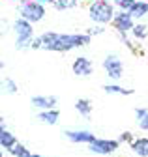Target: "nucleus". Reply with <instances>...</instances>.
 I'll return each mask as SVG.
<instances>
[{
    "instance_id": "nucleus-1",
    "label": "nucleus",
    "mask_w": 148,
    "mask_h": 157,
    "mask_svg": "<svg viewBox=\"0 0 148 157\" xmlns=\"http://www.w3.org/2000/svg\"><path fill=\"white\" fill-rule=\"evenodd\" d=\"M41 43H43V51H51V52H68L79 47H86L92 41V36H88L86 32L81 34H60V32H43L41 36Z\"/></svg>"
},
{
    "instance_id": "nucleus-2",
    "label": "nucleus",
    "mask_w": 148,
    "mask_h": 157,
    "mask_svg": "<svg viewBox=\"0 0 148 157\" xmlns=\"http://www.w3.org/2000/svg\"><path fill=\"white\" fill-rule=\"evenodd\" d=\"M115 4L109 2V0H92L90 6H88V17L94 21L96 25H111L113 19L116 15L115 11Z\"/></svg>"
},
{
    "instance_id": "nucleus-3",
    "label": "nucleus",
    "mask_w": 148,
    "mask_h": 157,
    "mask_svg": "<svg viewBox=\"0 0 148 157\" xmlns=\"http://www.w3.org/2000/svg\"><path fill=\"white\" fill-rule=\"evenodd\" d=\"M13 34H15V47L23 51V49H32L34 41V23L26 21V19L19 17L13 21Z\"/></svg>"
},
{
    "instance_id": "nucleus-4",
    "label": "nucleus",
    "mask_w": 148,
    "mask_h": 157,
    "mask_svg": "<svg viewBox=\"0 0 148 157\" xmlns=\"http://www.w3.org/2000/svg\"><path fill=\"white\" fill-rule=\"evenodd\" d=\"M19 17L26 19L30 23H40L45 17V4L38 2V0H21Z\"/></svg>"
},
{
    "instance_id": "nucleus-5",
    "label": "nucleus",
    "mask_w": 148,
    "mask_h": 157,
    "mask_svg": "<svg viewBox=\"0 0 148 157\" xmlns=\"http://www.w3.org/2000/svg\"><path fill=\"white\" fill-rule=\"evenodd\" d=\"M101 66H103V69H105V73H107V77L111 78V81L118 82L124 77V64H122L118 54H107L103 58Z\"/></svg>"
},
{
    "instance_id": "nucleus-6",
    "label": "nucleus",
    "mask_w": 148,
    "mask_h": 157,
    "mask_svg": "<svg viewBox=\"0 0 148 157\" xmlns=\"http://www.w3.org/2000/svg\"><path fill=\"white\" fill-rule=\"evenodd\" d=\"M120 148V140L118 139H96L94 142L88 144V150L92 153H98V155H111L115 153Z\"/></svg>"
},
{
    "instance_id": "nucleus-7",
    "label": "nucleus",
    "mask_w": 148,
    "mask_h": 157,
    "mask_svg": "<svg viewBox=\"0 0 148 157\" xmlns=\"http://www.w3.org/2000/svg\"><path fill=\"white\" fill-rule=\"evenodd\" d=\"M111 26L116 30V34H129V32L133 30V26H135V19L131 17L129 11L118 10L116 15H115V19H113V23H111Z\"/></svg>"
},
{
    "instance_id": "nucleus-8",
    "label": "nucleus",
    "mask_w": 148,
    "mask_h": 157,
    "mask_svg": "<svg viewBox=\"0 0 148 157\" xmlns=\"http://www.w3.org/2000/svg\"><path fill=\"white\" fill-rule=\"evenodd\" d=\"M64 135H66V139L69 142H73V144H90V142H94L98 139V136L92 131H88V129H66Z\"/></svg>"
},
{
    "instance_id": "nucleus-9",
    "label": "nucleus",
    "mask_w": 148,
    "mask_h": 157,
    "mask_svg": "<svg viewBox=\"0 0 148 157\" xmlns=\"http://www.w3.org/2000/svg\"><path fill=\"white\" fill-rule=\"evenodd\" d=\"M71 71L73 75H79V77H90L92 71H94V66H92L90 58L86 56H77L71 64Z\"/></svg>"
},
{
    "instance_id": "nucleus-10",
    "label": "nucleus",
    "mask_w": 148,
    "mask_h": 157,
    "mask_svg": "<svg viewBox=\"0 0 148 157\" xmlns=\"http://www.w3.org/2000/svg\"><path fill=\"white\" fill-rule=\"evenodd\" d=\"M30 103L38 110H51V109H56L58 99H56V95H34Z\"/></svg>"
},
{
    "instance_id": "nucleus-11",
    "label": "nucleus",
    "mask_w": 148,
    "mask_h": 157,
    "mask_svg": "<svg viewBox=\"0 0 148 157\" xmlns=\"http://www.w3.org/2000/svg\"><path fill=\"white\" fill-rule=\"evenodd\" d=\"M129 148H131V151L137 157H148V136H139V139H135L129 144Z\"/></svg>"
},
{
    "instance_id": "nucleus-12",
    "label": "nucleus",
    "mask_w": 148,
    "mask_h": 157,
    "mask_svg": "<svg viewBox=\"0 0 148 157\" xmlns=\"http://www.w3.org/2000/svg\"><path fill=\"white\" fill-rule=\"evenodd\" d=\"M58 118H60L58 109L40 110V112H38V120H40L41 124H47V125H56V124H58Z\"/></svg>"
},
{
    "instance_id": "nucleus-13",
    "label": "nucleus",
    "mask_w": 148,
    "mask_h": 157,
    "mask_svg": "<svg viewBox=\"0 0 148 157\" xmlns=\"http://www.w3.org/2000/svg\"><path fill=\"white\" fill-rule=\"evenodd\" d=\"M17 144V139H15V135L11 133V131H8V129H0V146H2V150H8V151H11Z\"/></svg>"
},
{
    "instance_id": "nucleus-14",
    "label": "nucleus",
    "mask_w": 148,
    "mask_h": 157,
    "mask_svg": "<svg viewBox=\"0 0 148 157\" xmlns=\"http://www.w3.org/2000/svg\"><path fill=\"white\" fill-rule=\"evenodd\" d=\"M129 13H131V17L135 19V21H141L142 17L148 15V2L146 0H137V2L133 4V8L129 10Z\"/></svg>"
},
{
    "instance_id": "nucleus-15",
    "label": "nucleus",
    "mask_w": 148,
    "mask_h": 157,
    "mask_svg": "<svg viewBox=\"0 0 148 157\" xmlns=\"http://www.w3.org/2000/svg\"><path fill=\"white\" fill-rule=\"evenodd\" d=\"M135 120L141 131H148V107H137L135 109Z\"/></svg>"
},
{
    "instance_id": "nucleus-16",
    "label": "nucleus",
    "mask_w": 148,
    "mask_h": 157,
    "mask_svg": "<svg viewBox=\"0 0 148 157\" xmlns=\"http://www.w3.org/2000/svg\"><path fill=\"white\" fill-rule=\"evenodd\" d=\"M75 110L83 116V118H88L92 114V103L90 99H84V97H81V99L75 101Z\"/></svg>"
},
{
    "instance_id": "nucleus-17",
    "label": "nucleus",
    "mask_w": 148,
    "mask_h": 157,
    "mask_svg": "<svg viewBox=\"0 0 148 157\" xmlns=\"http://www.w3.org/2000/svg\"><path fill=\"white\" fill-rule=\"evenodd\" d=\"M133 36V39H137V41H144L146 39V36H148V26L144 25V23H135V26H133V30L129 32Z\"/></svg>"
},
{
    "instance_id": "nucleus-18",
    "label": "nucleus",
    "mask_w": 148,
    "mask_h": 157,
    "mask_svg": "<svg viewBox=\"0 0 148 157\" xmlns=\"http://www.w3.org/2000/svg\"><path fill=\"white\" fill-rule=\"evenodd\" d=\"M103 90H105L107 94H120V95H131V94H133L131 88H124V86H120V84H116V82H109V84H105Z\"/></svg>"
},
{
    "instance_id": "nucleus-19",
    "label": "nucleus",
    "mask_w": 148,
    "mask_h": 157,
    "mask_svg": "<svg viewBox=\"0 0 148 157\" xmlns=\"http://www.w3.org/2000/svg\"><path fill=\"white\" fill-rule=\"evenodd\" d=\"M53 6L58 11H68V10H73V8L79 6V0H56Z\"/></svg>"
},
{
    "instance_id": "nucleus-20",
    "label": "nucleus",
    "mask_w": 148,
    "mask_h": 157,
    "mask_svg": "<svg viewBox=\"0 0 148 157\" xmlns=\"http://www.w3.org/2000/svg\"><path fill=\"white\" fill-rule=\"evenodd\" d=\"M10 153H11V155H15V157H32V155H34V153H32V151H30L25 144H21V142L17 144V146H15Z\"/></svg>"
},
{
    "instance_id": "nucleus-21",
    "label": "nucleus",
    "mask_w": 148,
    "mask_h": 157,
    "mask_svg": "<svg viewBox=\"0 0 148 157\" xmlns=\"http://www.w3.org/2000/svg\"><path fill=\"white\" fill-rule=\"evenodd\" d=\"M137 2V0H113V4L118 8V10H122V11H129L133 8V4Z\"/></svg>"
},
{
    "instance_id": "nucleus-22",
    "label": "nucleus",
    "mask_w": 148,
    "mask_h": 157,
    "mask_svg": "<svg viewBox=\"0 0 148 157\" xmlns=\"http://www.w3.org/2000/svg\"><path fill=\"white\" fill-rule=\"evenodd\" d=\"M17 90H19V86H17V82L13 78H4V92L6 94L13 95V94H17Z\"/></svg>"
},
{
    "instance_id": "nucleus-23",
    "label": "nucleus",
    "mask_w": 148,
    "mask_h": 157,
    "mask_svg": "<svg viewBox=\"0 0 148 157\" xmlns=\"http://www.w3.org/2000/svg\"><path fill=\"white\" fill-rule=\"evenodd\" d=\"M118 37H120V41L129 49V51H131V52H137V49H135V45H133V41H131V39H129L127 37V34H118Z\"/></svg>"
},
{
    "instance_id": "nucleus-24",
    "label": "nucleus",
    "mask_w": 148,
    "mask_h": 157,
    "mask_svg": "<svg viewBox=\"0 0 148 157\" xmlns=\"http://www.w3.org/2000/svg\"><path fill=\"white\" fill-rule=\"evenodd\" d=\"M103 32H105L103 25H96V26H92V28H88V30H86V34H88V36H92V37H94V36H99V34H103Z\"/></svg>"
},
{
    "instance_id": "nucleus-25",
    "label": "nucleus",
    "mask_w": 148,
    "mask_h": 157,
    "mask_svg": "<svg viewBox=\"0 0 148 157\" xmlns=\"http://www.w3.org/2000/svg\"><path fill=\"white\" fill-rule=\"evenodd\" d=\"M118 140H120V144H122V142H129V144H131V142H133L135 139H133V135L129 133V131H124V133H122V135L118 136Z\"/></svg>"
},
{
    "instance_id": "nucleus-26",
    "label": "nucleus",
    "mask_w": 148,
    "mask_h": 157,
    "mask_svg": "<svg viewBox=\"0 0 148 157\" xmlns=\"http://www.w3.org/2000/svg\"><path fill=\"white\" fill-rule=\"evenodd\" d=\"M32 49L34 51H38V49H43V43H41V37H34V41H32Z\"/></svg>"
},
{
    "instance_id": "nucleus-27",
    "label": "nucleus",
    "mask_w": 148,
    "mask_h": 157,
    "mask_svg": "<svg viewBox=\"0 0 148 157\" xmlns=\"http://www.w3.org/2000/svg\"><path fill=\"white\" fill-rule=\"evenodd\" d=\"M38 2H41V4H54L56 0H38Z\"/></svg>"
},
{
    "instance_id": "nucleus-28",
    "label": "nucleus",
    "mask_w": 148,
    "mask_h": 157,
    "mask_svg": "<svg viewBox=\"0 0 148 157\" xmlns=\"http://www.w3.org/2000/svg\"><path fill=\"white\" fill-rule=\"evenodd\" d=\"M32 157H41V155H38V153H34V155H32Z\"/></svg>"
},
{
    "instance_id": "nucleus-29",
    "label": "nucleus",
    "mask_w": 148,
    "mask_h": 157,
    "mask_svg": "<svg viewBox=\"0 0 148 157\" xmlns=\"http://www.w3.org/2000/svg\"><path fill=\"white\" fill-rule=\"evenodd\" d=\"M2 157H6V155H2Z\"/></svg>"
}]
</instances>
